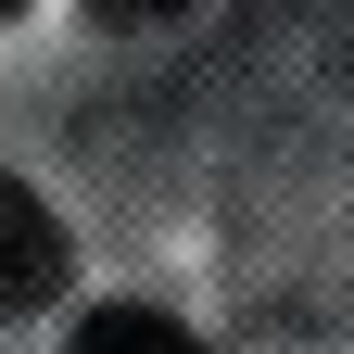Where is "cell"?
I'll return each instance as SVG.
<instances>
[{"instance_id":"cell-1","label":"cell","mask_w":354,"mask_h":354,"mask_svg":"<svg viewBox=\"0 0 354 354\" xmlns=\"http://www.w3.org/2000/svg\"><path fill=\"white\" fill-rule=\"evenodd\" d=\"M76 279V253H64V215L26 190V177H0V317H38Z\"/></svg>"},{"instance_id":"cell-2","label":"cell","mask_w":354,"mask_h":354,"mask_svg":"<svg viewBox=\"0 0 354 354\" xmlns=\"http://www.w3.org/2000/svg\"><path fill=\"white\" fill-rule=\"evenodd\" d=\"M76 354H203L177 317H152V304H102V317L76 329Z\"/></svg>"},{"instance_id":"cell-3","label":"cell","mask_w":354,"mask_h":354,"mask_svg":"<svg viewBox=\"0 0 354 354\" xmlns=\"http://www.w3.org/2000/svg\"><path fill=\"white\" fill-rule=\"evenodd\" d=\"M102 26H165V13H190V0H88Z\"/></svg>"},{"instance_id":"cell-4","label":"cell","mask_w":354,"mask_h":354,"mask_svg":"<svg viewBox=\"0 0 354 354\" xmlns=\"http://www.w3.org/2000/svg\"><path fill=\"white\" fill-rule=\"evenodd\" d=\"M0 13H26V0H0Z\"/></svg>"}]
</instances>
